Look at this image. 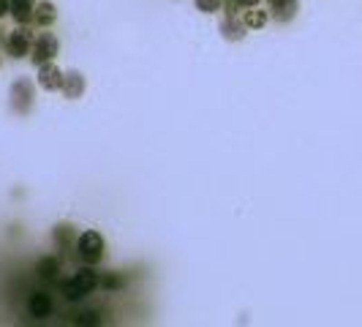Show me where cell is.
I'll return each instance as SVG.
<instances>
[{
  "label": "cell",
  "instance_id": "cell-1",
  "mask_svg": "<svg viewBox=\"0 0 362 327\" xmlns=\"http://www.w3.org/2000/svg\"><path fill=\"white\" fill-rule=\"evenodd\" d=\"M95 286H98V275H95V270H93V267H82V270L73 273L71 281L63 284V292H66V300L76 303V300L87 297Z\"/></svg>",
  "mask_w": 362,
  "mask_h": 327
},
{
  "label": "cell",
  "instance_id": "cell-2",
  "mask_svg": "<svg viewBox=\"0 0 362 327\" xmlns=\"http://www.w3.org/2000/svg\"><path fill=\"white\" fill-rule=\"evenodd\" d=\"M76 251H79V256H82L87 264H95V262H101V256H104V238H101L95 229H87V232L79 235Z\"/></svg>",
  "mask_w": 362,
  "mask_h": 327
},
{
  "label": "cell",
  "instance_id": "cell-3",
  "mask_svg": "<svg viewBox=\"0 0 362 327\" xmlns=\"http://www.w3.org/2000/svg\"><path fill=\"white\" fill-rule=\"evenodd\" d=\"M58 38L52 36V33H41L38 38H36V47H33V63L36 66H41V63H49L55 55H58Z\"/></svg>",
  "mask_w": 362,
  "mask_h": 327
},
{
  "label": "cell",
  "instance_id": "cell-4",
  "mask_svg": "<svg viewBox=\"0 0 362 327\" xmlns=\"http://www.w3.org/2000/svg\"><path fill=\"white\" fill-rule=\"evenodd\" d=\"M5 49H8L11 58H25L27 49H30V30H27V27H16V30L8 36Z\"/></svg>",
  "mask_w": 362,
  "mask_h": 327
},
{
  "label": "cell",
  "instance_id": "cell-5",
  "mask_svg": "<svg viewBox=\"0 0 362 327\" xmlns=\"http://www.w3.org/2000/svg\"><path fill=\"white\" fill-rule=\"evenodd\" d=\"M11 98H14V109L25 115V112L30 109V98H33V87H30V82L27 80L14 82V87H11Z\"/></svg>",
  "mask_w": 362,
  "mask_h": 327
},
{
  "label": "cell",
  "instance_id": "cell-6",
  "mask_svg": "<svg viewBox=\"0 0 362 327\" xmlns=\"http://www.w3.org/2000/svg\"><path fill=\"white\" fill-rule=\"evenodd\" d=\"M38 84H41L44 90H60V84H63V74H60V69H58L52 60H49V63H41Z\"/></svg>",
  "mask_w": 362,
  "mask_h": 327
},
{
  "label": "cell",
  "instance_id": "cell-7",
  "mask_svg": "<svg viewBox=\"0 0 362 327\" xmlns=\"http://www.w3.org/2000/svg\"><path fill=\"white\" fill-rule=\"evenodd\" d=\"M27 311H30L33 319H47V317L52 314V300H49V295L33 292V295H30V303H27Z\"/></svg>",
  "mask_w": 362,
  "mask_h": 327
},
{
  "label": "cell",
  "instance_id": "cell-8",
  "mask_svg": "<svg viewBox=\"0 0 362 327\" xmlns=\"http://www.w3.org/2000/svg\"><path fill=\"white\" fill-rule=\"evenodd\" d=\"M60 90H63V95H66V98H79V95L84 93V80H82L76 71H69V74L63 77Z\"/></svg>",
  "mask_w": 362,
  "mask_h": 327
},
{
  "label": "cell",
  "instance_id": "cell-9",
  "mask_svg": "<svg viewBox=\"0 0 362 327\" xmlns=\"http://www.w3.org/2000/svg\"><path fill=\"white\" fill-rule=\"evenodd\" d=\"M36 273H38L41 278H47V281H55L58 273H60V262H58L55 256H44V259H38Z\"/></svg>",
  "mask_w": 362,
  "mask_h": 327
},
{
  "label": "cell",
  "instance_id": "cell-10",
  "mask_svg": "<svg viewBox=\"0 0 362 327\" xmlns=\"http://www.w3.org/2000/svg\"><path fill=\"white\" fill-rule=\"evenodd\" d=\"M11 3V14L16 22H27L33 14V0H8Z\"/></svg>",
  "mask_w": 362,
  "mask_h": 327
},
{
  "label": "cell",
  "instance_id": "cell-11",
  "mask_svg": "<svg viewBox=\"0 0 362 327\" xmlns=\"http://www.w3.org/2000/svg\"><path fill=\"white\" fill-rule=\"evenodd\" d=\"M58 19V14H55V5L52 3H41V5H36V22L38 25H52Z\"/></svg>",
  "mask_w": 362,
  "mask_h": 327
},
{
  "label": "cell",
  "instance_id": "cell-12",
  "mask_svg": "<svg viewBox=\"0 0 362 327\" xmlns=\"http://www.w3.org/2000/svg\"><path fill=\"white\" fill-rule=\"evenodd\" d=\"M267 25V11H248L245 14V27H253V30H259V27H264Z\"/></svg>",
  "mask_w": 362,
  "mask_h": 327
},
{
  "label": "cell",
  "instance_id": "cell-13",
  "mask_svg": "<svg viewBox=\"0 0 362 327\" xmlns=\"http://www.w3.org/2000/svg\"><path fill=\"white\" fill-rule=\"evenodd\" d=\"M220 33H223L226 38H231V41H234V38H242V25L231 16V19H226V22L220 25Z\"/></svg>",
  "mask_w": 362,
  "mask_h": 327
},
{
  "label": "cell",
  "instance_id": "cell-14",
  "mask_svg": "<svg viewBox=\"0 0 362 327\" xmlns=\"http://www.w3.org/2000/svg\"><path fill=\"white\" fill-rule=\"evenodd\" d=\"M294 8H297V0H273V11L278 16H284V19H289L294 14Z\"/></svg>",
  "mask_w": 362,
  "mask_h": 327
},
{
  "label": "cell",
  "instance_id": "cell-15",
  "mask_svg": "<svg viewBox=\"0 0 362 327\" xmlns=\"http://www.w3.org/2000/svg\"><path fill=\"white\" fill-rule=\"evenodd\" d=\"M101 284H104L106 292H117V289H123V278H120V275H106Z\"/></svg>",
  "mask_w": 362,
  "mask_h": 327
},
{
  "label": "cell",
  "instance_id": "cell-16",
  "mask_svg": "<svg viewBox=\"0 0 362 327\" xmlns=\"http://www.w3.org/2000/svg\"><path fill=\"white\" fill-rule=\"evenodd\" d=\"M194 3H196V8L205 11V14H213V11L220 8V0H194Z\"/></svg>",
  "mask_w": 362,
  "mask_h": 327
},
{
  "label": "cell",
  "instance_id": "cell-17",
  "mask_svg": "<svg viewBox=\"0 0 362 327\" xmlns=\"http://www.w3.org/2000/svg\"><path fill=\"white\" fill-rule=\"evenodd\" d=\"M95 322H98V314L95 311H82L79 319H76V325H95Z\"/></svg>",
  "mask_w": 362,
  "mask_h": 327
},
{
  "label": "cell",
  "instance_id": "cell-18",
  "mask_svg": "<svg viewBox=\"0 0 362 327\" xmlns=\"http://www.w3.org/2000/svg\"><path fill=\"white\" fill-rule=\"evenodd\" d=\"M8 11H11V3H8V0H0V19H3Z\"/></svg>",
  "mask_w": 362,
  "mask_h": 327
},
{
  "label": "cell",
  "instance_id": "cell-19",
  "mask_svg": "<svg viewBox=\"0 0 362 327\" xmlns=\"http://www.w3.org/2000/svg\"><path fill=\"white\" fill-rule=\"evenodd\" d=\"M237 5H245V8H256L259 0H237Z\"/></svg>",
  "mask_w": 362,
  "mask_h": 327
}]
</instances>
